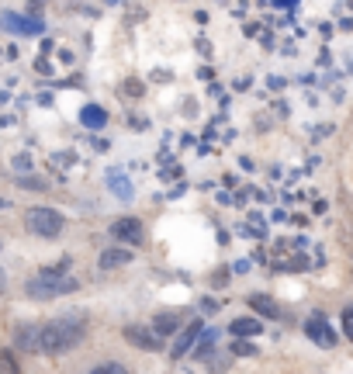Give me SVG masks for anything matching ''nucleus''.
Returning a JSON list of instances; mask_svg holds the SVG:
<instances>
[{
    "label": "nucleus",
    "instance_id": "obj_20",
    "mask_svg": "<svg viewBox=\"0 0 353 374\" xmlns=\"http://www.w3.org/2000/svg\"><path fill=\"white\" fill-rule=\"evenodd\" d=\"M343 333H347V340H353V309L343 312Z\"/></svg>",
    "mask_w": 353,
    "mask_h": 374
},
{
    "label": "nucleus",
    "instance_id": "obj_9",
    "mask_svg": "<svg viewBox=\"0 0 353 374\" xmlns=\"http://www.w3.org/2000/svg\"><path fill=\"white\" fill-rule=\"evenodd\" d=\"M177 326H180V316H177V312H160L156 322H153V333L163 340V336H173V333H177Z\"/></svg>",
    "mask_w": 353,
    "mask_h": 374
},
{
    "label": "nucleus",
    "instance_id": "obj_1",
    "mask_svg": "<svg viewBox=\"0 0 353 374\" xmlns=\"http://www.w3.org/2000/svg\"><path fill=\"white\" fill-rule=\"evenodd\" d=\"M87 336V319L80 312H66V316H55L53 322L42 326V340H38V350L42 353H66L77 343H83Z\"/></svg>",
    "mask_w": 353,
    "mask_h": 374
},
{
    "label": "nucleus",
    "instance_id": "obj_7",
    "mask_svg": "<svg viewBox=\"0 0 353 374\" xmlns=\"http://www.w3.org/2000/svg\"><path fill=\"white\" fill-rule=\"evenodd\" d=\"M111 240L139 246V240H142V225H139V218H118V222L111 225Z\"/></svg>",
    "mask_w": 353,
    "mask_h": 374
},
{
    "label": "nucleus",
    "instance_id": "obj_5",
    "mask_svg": "<svg viewBox=\"0 0 353 374\" xmlns=\"http://www.w3.org/2000/svg\"><path fill=\"white\" fill-rule=\"evenodd\" d=\"M305 336L312 343H319V347H336V333L329 329V322L322 316H312V319L305 322Z\"/></svg>",
    "mask_w": 353,
    "mask_h": 374
},
{
    "label": "nucleus",
    "instance_id": "obj_15",
    "mask_svg": "<svg viewBox=\"0 0 353 374\" xmlns=\"http://www.w3.org/2000/svg\"><path fill=\"white\" fill-rule=\"evenodd\" d=\"M38 340H42V329H38V326H21V329H18V347L28 350V353L38 350Z\"/></svg>",
    "mask_w": 353,
    "mask_h": 374
},
{
    "label": "nucleus",
    "instance_id": "obj_19",
    "mask_svg": "<svg viewBox=\"0 0 353 374\" xmlns=\"http://www.w3.org/2000/svg\"><path fill=\"white\" fill-rule=\"evenodd\" d=\"M90 374H129L121 364H101V368H94Z\"/></svg>",
    "mask_w": 353,
    "mask_h": 374
},
{
    "label": "nucleus",
    "instance_id": "obj_24",
    "mask_svg": "<svg viewBox=\"0 0 353 374\" xmlns=\"http://www.w3.org/2000/svg\"><path fill=\"white\" fill-rule=\"evenodd\" d=\"M4 288H7V274L0 270V294H4Z\"/></svg>",
    "mask_w": 353,
    "mask_h": 374
},
{
    "label": "nucleus",
    "instance_id": "obj_6",
    "mask_svg": "<svg viewBox=\"0 0 353 374\" xmlns=\"http://www.w3.org/2000/svg\"><path fill=\"white\" fill-rule=\"evenodd\" d=\"M125 340L139 350H160L163 347V340H160L153 329H146V326H125Z\"/></svg>",
    "mask_w": 353,
    "mask_h": 374
},
{
    "label": "nucleus",
    "instance_id": "obj_18",
    "mask_svg": "<svg viewBox=\"0 0 353 374\" xmlns=\"http://www.w3.org/2000/svg\"><path fill=\"white\" fill-rule=\"evenodd\" d=\"M232 353H239V357H256V347L246 343V340H236V343H232Z\"/></svg>",
    "mask_w": 353,
    "mask_h": 374
},
{
    "label": "nucleus",
    "instance_id": "obj_17",
    "mask_svg": "<svg viewBox=\"0 0 353 374\" xmlns=\"http://www.w3.org/2000/svg\"><path fill=\"white\" fill-rule=\"evenodd\" d=\"M0 374H21V368H18V357H14L11 350H0Z\"/></svg>",
    "mask_w": 353,
    "mask_h": 374
},
{
    "label": "nucleus",
    "instance_id": "obj_11",
    "mask_svg": "<svg viewBox=\"0 0 353 374\" xmlns=\"http://www.w3.org/2000/svg\"><path fill=\"white\" fill-rule=\"evenodd\" d=\"M80 122L87 125V129H104V125H108V111L97 107V105H87L80 111Z\"/></svg>",
    "mask_w": 353,
    "mask_h": 374
},
{
    "label": "nucleus",
    "instance_id": "obj_22",
    "mask_svg": "<svg viewBox=\"0 0 353 374\" xmlns=\"http://www.w3.org/2000/svg\"><path fill=\"white\" fill-rule=\"evenodd\" d=\"M14 166H18V170H31V156H18Z\"/></svg>",
    "mask_w": 353,
    "mask_h": 374
},
{
    "label": "nucleus",
    "instance_id": "obj_13",
    "mask_svg": "<svg viewBox=\"0 0 353 374\" xmlns=\"http://www.w3.org/2000/svg\"><path fill=\"white\" fill-rule=\"evenodd\" d=\"M229 333L239 336V340H246V336H260L264 326H260V319H236L232 326H229Z\"/></svg>",
    "mask_w": 353,
    "mask_h": 374
},
{
    "label": "nucleus",
    "instance_id": "obj_2",
    "mask_svg": "<svg viewBox=\"0 0 353 374\" xmlns=\"http://www.w3.org/2000/svg\"><path fill=\"white\" fill-rule=\"evenodd\" d=\"M77 288H80V281L70 277L66 270H38L25 284L28 298H38V301H49V298H59V294H73Z\"/></svg>",
    "mask_w": 353,
    "mask_h": 374
},
{
    "label": "nucleus",
    "instance_id": "obj_16",
    "mask_svg": "<svg viewBox=\"0 0 353 374\" xmlns=\"http://www.w3.org/2000/svg\"><path fill=\"white\" fill-rule=\"evenodd\" d=\"M212 343H215V329H205V333L197 336V343H194V357L205 360V357L212 353Z\"/></svg>",
    "mask_w": 353,
    "mask_h": 374
},
{
    "label": "nucleus",
    "instance_id": "obj_3",
    "mask_svg": "<svg viewBox=\"0 0 353 374\" xmlns=\"http://www.w3.org/2000/svg\"><path fill=\"white\" fill-rule=\"evenodd\" d=\"M25 225H28V233H35L42 240H55L63 233L66 218H63V212H55V208H28Z\"/></svg>",
    "mask_w": 353,
    "mask_h": 374
},
{
    "label": "nucleus",
    "instance_id": "obj_8",
    "mask_svg": "<svg viewBox=\"0 0 353 374\" xmlns=\"http://www.w3.org/2000/svg\"><path fill=\"white\" fill-rule=\"evenodd\" d=\"M4 25L14 28V31H21V35H42L45 31V25L38 21V18H18V14H4Z\"/></svg>",
    "mask_w": 353,
    "mask_h": 374
},
{
    "label": "nucleus",
    "instance_id": "obj_21",
    "mask_svg": "<svg viewBox=\"0 0 353 374\" xmlns=\"http://www.w3.org/2000/svg\"><path fill=\"white\" fill-rule=\"evenodd\" d=\"M21 184H25V187H38V191H42L45 181H38V177H21Z\"/></svg>",
    "mask_w": 353,
    "mask_h": 374
},
{
    "label": "nucleus",
    "instance_id": "obj_4",
    "mask_svg": "<svg viewBox=\"0 0 353 374\" xmlns=\"http://www.w3.org/2000/svg\"><path fill=\"white\" fill-rule=\"evenodd\" d=\"M205 333V322L194 319L184 326V333L173 340V347H170V357H188V350H194V343H197V336Z\"/></svg>",
    "mask_w": 353,
    "mask_h": 374
},
{
    "label": "nucleus",
    "instance_id": "obj_10",
    "mask_svg": "<svg viewBox=\"0 0 353 374\" xmlns=\"http://www.w3.org/2000/svg\"><path fill=\"white\" fill-rule=\"evenodd\" d=\"M108 187L118 194V198H121V201H132V181H129L121 170H111V173H108Z\"/></svg>",
    "mask_w": 353,
    "mask_h": 374
},
{
    "label": "nucleus",
    "instance_id": "obj_12",
    "mask_svg": "<svg viewBox=\"0 0 353 374\" xmlns=\"http://www.w3.org/2000/svg\"><path fill=\"white\" fill-rule=\"evenodd\" d=\"M249 309H253V312H260V316H267V319H277V316H281L277 301L267 298V294H249Z\"/></svg>",
    "mask_w": 353,
    "mask_h": 374
},
{
    "label": "nucleus",
    "instance_id": "obj_23",
    "mask_svg": "<svg viewBox=\"0 0 353 374\" xmlns=\"http://www.w3.org/2000/svg\"><path fill=\"white\" fill-rule=\"evenodd\" d=\"M201 309H205V312H215L218 301H215V298H205V305H201Z\"/></svg>",
    "mask_w": 353,
    "mask_h": 374
},
{
    "label": "nucleus",
    "instance_id": "obj_14",
    "mask_svg": "<svg viewBox=\"0 0 353 374\" xmlns=\"http://www.w3.org/2000/svg\"><path fill=\"white\" fill-rule=\"evenodd\" d=\"M125 264H132V253H129V250H104V253H101V267L104 270L125 267Z\"/></svg>",
    "mask_w": 353,
    "mask_h": 374
}]
</instances>
